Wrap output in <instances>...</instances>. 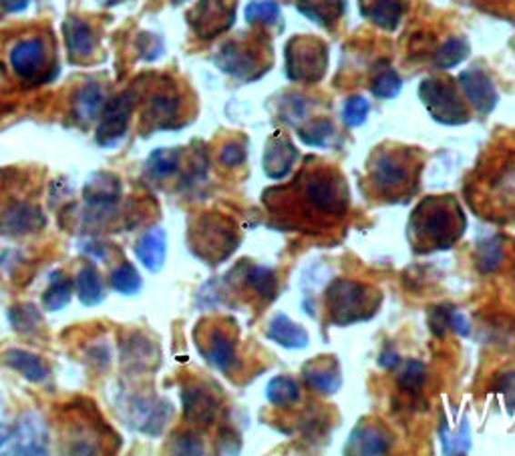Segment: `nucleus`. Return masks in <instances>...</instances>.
<instances>
[{"label": "nucleus", "instance_id": "nucleus-41", "mask_svg": "<svg viewBox=\"0 0 515 456\" xmlns=\"http://www.w3.org/2000/svg\"><path fill=\"white\" fill-rule=\"evenodd\" d=\"M11 320L13 326L21 332H35L36 326L41 324V316L33 306H21V308H13L11 312Z\"/></svg>", "mask_w": 515, "mask_h": 456}, {"label": "nucleus", "instance_id": "nucleus-18", "mask_svg": "<svg viewBox=\"0 0 515 456\" xmlns=\"http://www.w3.org/2000/svg\"><path fill=\"white\" fill-rule=\"evenodd\" d=\"M304 380H307V384L312 388V391L327 396L335 394L342 384V376L338 372V368L335 364L327 362V360H318V362H314L304 370Z\"/></svg>", "mask_w": 515, "mask_h": 456}, {"label": "nucleus", "instance_id": "nucleus-37", "mask_svg": "<svg viewBox=\"0 0 515 456\" xmlns=\"http://www.w3.org/2000/svg\"><path fill=\"white\" fill-rule=\"evenodd\" d=\"M370 89H373V94L379 99H393L400 93V89H403V81H400V77L393 69L387 66V69L380 71L373 79Z\"/></svg>", "mask_w": 515, "mask_h": 456}, {"label": "nucleus", "instance_id": "nucleus-8", "mask_svg": "<svg viewBox=\"0 0 515 456\" xmlns=\"http://www.w3.org/2000/svg\"><path fill=\"white\" fill-rule=\"evenodd\" d=\"M131 109H133V94L126 93L103 111V121L97 129V135H95L99 145H113L126 135Z\"/></svg>", "mask_w": 515, "mask_h": 456}, {"label": "nucleus", "instance_id": "nucleus-6", "mask_svg": "<svg viewBox=\"0 0 515 456\" xmlns=\"http://www.w3.org/2000/svg\"><path fill=\"white\" fill-rule=\"evenodd\" d=\"M457 83H459L467 101L473 104L477 113L490 115V113L495 109V104H498V91H495V84L490 74L480 69V66L463 71Z\"/></svg>", "mask_w": 515, "mask_h": 456}, {"label": "nucleus", "instance_id": "nucleus-26", "mask_svg": "<svg viewBox=\"0 0 515 456\" xmlns=\"http://www.w3.org/2000/svg\"><path fill=\"white\" fill-rule=\"evenodd\" d=\"M266 398L274 406H292L300 401V386L297 380H292L288 376H276L270 380V384L266 386Z\"/></svg>", "mask_w": 515, "mask_h": 456}, {"label": "nucleus", "instance_id": "nucleus-5", "mask_svg": "<svg viewBox=\"0 0 515 456\" xmlns=\"http://www.w3.org/2000/svg\"><path fill=\"white\" fill-rule=\"evenodd\" d=\"M308 203L322 213H338L347 207V189L338 177L312 175L304 187Z\"/></svg>", "mask_w": 515, "mask_h": 456}, {"label": "nucleus", "instance_id": "nucleus-25", "mask_svg": "<svg viewBox=\"0 0 515 456\" xmlns=\"http://www.w3.org/2000/svg\"><path fill=\"white\" fill-rule=\"evenodd\" d=\"M119 192L121 187L116 177L97 175L85 187V199H87V203H91L93 207H109L117 202Z\"/></svg>", "mask_w": 515, "mask_h": 456}, {"label": "nucleus", "instance_id": "nucleus-46", "mask_svg": "<svg viewBox=\"0 0 515 456\" xmlns=\"http://www.w3.org/2000/svg\"><path fill=\"white\" fill-rule=\"evenodd\" d=\"M0 5L8 13H21L28 6V0H0Z\"/></svg>", "mask_w": 515, "mask_h": 456}, {"label": "nucleus", "instance_id": "nucleus-43", "mask_svg": "<svg viewBox=\"0 0 515 456\" xmlns=\"http://www.w3.org/2000/svg\"><path fill=\"white\" fill-rule=\"evenodd\" d=\"M244 159H246V149L240 144H227L222 149V154H219V161H222L226 167L242 165Z\"/></svg>", "mask_w": 515, "mask_h": 456}, {"label": "nucleus", "instance_id": "nucleus-39", "mask_svg": "<svg viewBox=\"0 0 515 456\" xmlns=\"http://www.w3.org/2000/svg\"><path fill=\"white\" fill-rule=\"evenodd\" d=\"M425 378H427V368H425V364H421V362H417V360H413V362L405 364V368L400 370V374H399V386L405 388V391H409V392H417L419 388H423Z\"/></svg>", "mask_w": 515, "mask_h": 456}, {"label": "nucleus", "instance_id": "nucleus-30", "mask_svg": "<svg viewBox=\"0 0 515 456\" xmlns=\"http://www.w3.org/2000/svg\"><path fill=\"white\" fill-rule=\"evenodd\" d=\"M467 56H470V43L459 39V36H453V39L439 46V51L433 56V63L439 69H453V66L463 63Z\"/></svg>", "mask_w": 515, "mask_h": 456}, {"label": "nucleus", "instance_id": "nucleus-20", "mask_svg": "<svg viewBox=\"0 0 515 456\" xmlns=\"http://www.w3.org/2000/svg\"><path fill=\"white\" fill-rule=\"evenodd\" d=\"M217 402L207 392L199 391V388H189L184 394V411L187 421H194L197 424H209L216 416Z\"/></svg>", "mask_w": 515, "mask_h": 456}, {"label": "nucleus", "instance_id": "nucleus-9", "mask_svg": "<svg viewBox=\"0 0 515 456\" xmlns=\"http://www.w3.org/2000/svg\"><path fill=\"white\" fill-rule=\"evenodd\" d=\"M370 177L383 192H395L411 182V165L399 154H380L370 169Z\"/></svg>", "mask_w": 515, "mask_h": 456}, {"label": "nucleus", "instance_id": "nucleus-12", "mask_svg": "<svg viewBox=\"0 0 515 456\" xmlns=\"http://www.w3.org/2000/svg\"><path fill=\"white\" fill-rule=\"evenodd\" d=\"M298 159V149L286 135H274L264 149V171L270 179H282L292 171Z\"/></svg>", "mask_w": 515, "mask_h": 456}, {"label": "nucleus", "instance_id": "nucleus-15", "mask_svg": "<svg viewBox=\"0 0 515 456\" xmlns=\"http://www.w3.org/2000/svg\"><path fill=\"white\" fill-rule=\"evenodd\" d=\"M166 253H167V240H166V232L161 230V227L149 230L136 245V255L149 272L161 270V265L166 262Z\"/></svg>", "mask_w": 515, "mask_h": 456}, {"label": "nucleus", "instance_id": "nucleus-36", "mask_svg": "<svg viewBox=\"0 0 515 456\" xmlns=\"http://www.w3.org/2000/svg\"><path fill=\"white\" fill-rule=\"evenodd\" d=\"M503 262V248L501 243L495 240H485L477 245V265H480L481 272H493L498 270V265Z\"/></svg>", "mask_w": 515, "mask_h": 456}, {"label": "nucleus", "instance_id": "nucleus-11", "mask_svg": "<svg viewBox=\"0 0 515 456\" xmlns=\"http://www.w3.org/2000/svg\"><path fill=\"white\" fill-rule=\"evenodd\" d=\"M129 416L139 431L147 434H159L169 422L171 406L164 401L154 402L149 398H133Z\"/></svg>", "mask_w": 515, "mask_h": 456}, {"label": "nucleus", "instance_id": "nucleus-45", "mask_svg": "<svg viewBox=\"0 0 515 456\" xmlns=\"http://www.w3.org/2000/svg\"><path fill=\"white\" fill-rule=\"evenodd\" d=\"M449 326L457 332L459 336H470V322L465 320V316H461V313H457V312H449Z\"/></svg>", "mask_w": 515, "mask_h": 456}, {"label": "nucleus", "instance_id": "nucleus-33", "mask_svg": "<svg viewBox=\"0 0 515 456\" xmlns=\"http://www.w3.org/2000/svg\"><path fill=\"white\" fill-rule=\"evenodd\" d=\"M177 167H179V151L176 149H159L156 154H151L147 161L149 173L157 179L174 175Z\"/></svg>", "mask_w": 515, "mask_h": 456}, {"label": "nucleus", "instance_id": "nucleus-32", "mask_svg": "<svg viewBox=\"0 0 515 456\" xmlns=\"http://www.w3.org/2000/svg\"><path fill=\"white\" fill-rule=\"evenodd\" d=\"M111 288L119 293H126V296H133V293L141 290V275L129 262L121 263L111 273Z\"/></svg>", "mask_w": 515, "mask_h": 456}, {"label": "nucleus", "instance_id": "nucleus-31", "mask_svg": "<svg viewBox=\"0 0 515 456\" xmlns=\"http://www.w3.org/2000/svg\"><path fill=\"white\" fill-rule=\"evenodd\" d=\"M43 302H45V308L51 310V312L61 310L71 302V282L65 273H61V272L51 273L49 290L45 292Z\"/></svg>", "mask_w": 515, "mask_h": 456}, {"label": "nucleus", "instance_id": "nucleus-24", "mask_svg": "<svg viewBox=\"0 0 515 456\" xmlns=\"http://www.w3.org/2000/svg\"><path fill=\"white\" fill-rule=\"evenodd\" d=\"M207 360L212 362L217 370L227 372L236 364V346L234 340L222 330H216L207 340Z\"/></svg>", "mask_w": 515, "mask_h": 456}, {"label": "nucleus", "instance_id": "nucleus-34", "mask_svg": "<svg viewBox=\"0 0 515 456\" xmlns=\"http://www.w3.org/2000/svg\"><path fill=\"white\" fill-rule=\"evenodd\" d=\"M302 144L314 145V147H327L330 144V137L335 135V125L328 119H318L310 123L308 127L298 131Z\"/></svg>", "mask_w": 515, "mask_h": 456}, {"label": "nucleus", "instance_id": "nucleus-35", "mask_svg": "<svg viewBox=\"0 0 515 456\" xmlns=\"http://www.w3.org/2000/svg\"><path fill=\"white\" fill-rule=\"evenodd\" d=\"M280 18V5L274 0H254L246 6V21L247 23H260V25H272Z\"/></svg>", "mask_w": 515, "mask_h": 456}, {"label": "nucleus", "instance_id": "nucleus-21", "mask_svg": "<svg viewBox=\"0 0 515 456\" xmlns=\"http://www.w3.org/2000/svg\"><path fill=\"white\" fill-rule=\"evenodd\" d=\"M298 11L310 21L330 26L345 13V0H297Z\"/></svg>", "mask_w": 515, "mask_h": 456}, {"label": "nucleus", "instance_id": "nucleus-2", "mask_svg": "<svg viewBox=\"0 0 515 456\" xmlns=\"http://www.w3.org/2000/svg\"><path fill=\"white\" fill-rule=\"evenodd\" d=\"M327 302L330 318L337 324L369 320L379 310V300L373 296V292L348 280H338L332 283L327 292Z\"/></svg>", "mask_w": 515, "mask_h": 456}, {"label": "nucleus", "instance_id": "nucleus-27", "mask_svg": "<svg viewBox=\"0 0 515 456\" xmlns=\"http://www.w3.org/2000/svg\"><path fill=\"white\" fill-rule=\"evenodd\" d=\"M105 107V94L99 84H87L83 87L75 99V113L81 121H93L97 115H101Z\"/></svg>", "mask_w": 515, "mask_h": 456}, {"label": "nucleus", "instance_id": "nucleus-29", "mask_svg": "<svg viewBox=\"0 0 515 456\" xmlns=\"http://www.w3.org/2000/svg\"><path fill=\"white\" fill-rule=\"evenodd\" d=\"M77 293L79 300L85 306H97V303L105 298V290L97 270L93 265H85L83 270L77 273Z\"/></svg>", "mask_w": 515, "mask_h": 456}, {"label": "nucleus", "instance_id": "nucleus-44", "mask_svg": "<svg viewBox=\"0 0 515 456\" xmlns=\"http://www.w3.org/2000/svg\"><path fill=\"white\" fill-rule=\"evenodd\" d=\"M290 101H292V107L284 111V117L292 123H297L298 119L304 117V113H307V103H304L300 97H292Z\"/></svg>", "mask_w": 515, "mask_h": 456}, {"label": "nucleus", "instance_id": "nucleus-7", "mask_svg": "<svg viewBox=\"0 0 515 456\" xmlns=\"http://www.w3.org/2000/svg\"><path fill=\"white\" fill-rule=\"evenodd\" d=\"M216 63L219 69L242 81H254L262 77L266 69H268V66L262 64L260 56L250 49H242L240 45L224 46L222 53L216 56Z\"/></svg>", "mask_w": 515, "mask_h": 456}, {"label": "nucleus", "instance_id": "nucleus-14", "mask_svg": "<svg viewBox=\"0 0 515 456\" xmlns=\"http://www.w3.org/2000/svg\"><path fill=\"white\" fill-rule=\"evenodd\" d=\"M13 69L18 77L31 79L43 69L45 64V45L39 39H28L18 43L11 53Z\"/></svg>", "mask_w": 515, "mask_h": 456}, {"label": "nucleus", "instance_id": "nucleus-47", "mask_svg": "<svg viewBox=\"0 0 515 456\" xmlns=\"http://www.w3.org/2000/svg\"><path fill=\"white\" fill-rule=\"evenodd\" d=\"M500 388H501L505 396L515 398V372L503 376V380L500 382Z\"/></svg>", "mask_w": 515, "mask_h": 456}, {"label": "nucleus", "instance_id": "nucleus-49", "mask_svg": "<svg viewBox=\"0 0 515 456\" xmlns=\"http://www.w3.org/2000/svg\"><path fill=\"white\" fill-rule=\"evenodd\" d=\"M11 439H13L11 429H8V426H5V424H0V449H5V446L11 442Z\"/></svg>", "mask_w": 515, "mask_h": 456}, {"label": "nucleus", "instance_id": "nucleus-23", "mask_svg": "<svg viewBox=\"0 0 515 456\" xmlns=\"http://www.w3.org/2000/svg\"><path fill=\"white\" fill-rule=\"evenodd\" d=\"M43 222L45 220L39 213V209L21 205L5 213L3 222H0V230H3L5 233H26V232L36 230V227H41Z\"/></svg>", "mask_w": 515, "mask_h": 456}, {"label": "nucleus", "instance_id": "nucleus-38", "mask_svg": "<svg viewBox=\"0 0 515 456\" xmlns=\"http://www.w3.org/2000/svg\"><path fill=\"white\" fill-rule=\"evenodd\" d=\"M247 283L266 300H272L278 292V280L268 268H252V272L247 273Z\"/></svg>", "mask_w": 515, "mask_h": 456}, {"label": "nucleus", "instance_id": "nucleus-42", "mask_svg": "<svg viewBox=\"0 0 515 456\" xmlns=\"http://www.w3.org/2000/svg\"><path fill=\"white\" fill-rule=\"evenodd\" d=\"M174 446H176V452L179 454H202L204 452V442L199 441L194 432L181 434Z\"/></svg>", "mask_w": 515, "mask_h": 456}, {"label": "nucleus", "instance_id": "nucleus-1", "mask_svg": "<svg viewBox=\"0 0 515 456\" xmlns=\"http://www.w3.org/2000/svg\"><path fill=\"white\" fill-rule=\"evenodd\" d=\"M463 215L449 197H431L419 205L411 215L415 240L433 248H449L463 233Z\"/></svg>", "mask_w": 515, "mask_h": 456}, {"label": "nucleus", "instance_id": "nucleus-4", "mask_svg": "<svg viewBox=\"0 0 515 456\" xmlns=\"http://www.w3.org/2000/svg\"><path fill=\"white\" fill-rule=\"evenodd\" d=\"M419 94L429 115L441 125H465L470 121V113L449 81L425 79L419 87Z\"/></svg>", "mask_w": 515, "mask_h": 456}, {"label": "nucleus", "instance_id": "nucleus-16", "mask_svg": "<svg viewBox=\"0 0 515 456\" xmlns=\"http://www.w3.org/2000/svg\"><path fill=\"white\" fill-rule=\"evenodd\" d=\"M268 338L288 350H300L308 346L307 330L292 322L286 313H276L268 324Z\"/></svg>", "mask_w": 515, "mask_h": 456}, {"label": "nucleus", "instance_id": "nucleus-13", "mask_svg": "<svg viewBox=\"0 0 515 456\" xmlns=\"http://www.w3.org/2000/svg\"><path fill=\"white\" fill-rule=\"evenodd\" d=\"M405 13L407 0H360V15L383 31H395Z\"/></svg>", "mask_w": 515, "mask_h": 456}, {"label": "nucleus", "instance_id": "nucleus-28", "mask_svg": "<svg viewBox=\"0 0 515 456\" xmlns=\"http://www.w3.org/2000/svg\"><path fill=\"white\" fill-rule=\"evenodd\" d=\"M439 436H441L445 454H465L471 449V432H470V422H467V418H463L459 429H451L449 422L443 421Z\"/></svg>", "mask_w": 515, "mask_h": 456}, {"label": "nucleus", "instance_id": "nucleus-22", "mask_svg": "<svg viewBox=\"0 0 515 456\" xmlns=\"http://www.w3.org/2000/svg\"><path fill=\"white\" fill-rule=\"evenodd\" d=\"M65 39H66V46H69L71 56H87L93 53L95 49V35L91 31V26L79 21V18H69L65 25Z\"/></svg>", "mask_w": 515, "mask_h": 456}, {"label": "nucleus", "instance_id": "nucleus-40", "mask_svg": "<svg viewBox=\"0 0 515 456\" xmlns=\"http://www.w3.org/2000/svg\"><path fill=\"white\" fill-rule=\"evenodd\" d=\"M370 113V104L365 97H360V94H355V97H350L345 104V113H342V119H345L347 127H360L362 123L367 121Z\"/></svg>", "mask_w": 515, "mask_h": 456}, {"label": "nucleus", "instance_id": "nucleus-10", "mask_svg": "<svg viewBox=\"0 0 515 456\" xmlns=\"http://www.w3.org/2000/svg\"><path fill=\"white\" fill-rule=\"evenodd\" d=\"M15 449L13 454H46L49 444V432H46L43 421L36 414H26L21 418L13 432Z\"/></svg>", "mask_w": 515, "mask_h": 456}, {"label": "nucleus", "instance_id": "nucleus-19", "mask_svg": "<svg viewBox=\"0 0 515 456\" xmlns=\"http://www.w3.org/2000/svg\"><path fill=\"white\" fill-rule=\"evenodd\" d=\"M3 360L8 368L21 372L26 380H31V382L41 384L49 378V366H46L43 362V358H39L36 354L25 352V350H11V352H6Z\"/></svg>", "mask_w": 515, "mask_h": 456}, {"label": "nucleus", "instance_id": "nucleus-3", "mask_svg": "<svg viewBox=\"0 0 515 456\" xmlns=\"http://www.w3.org/2000/svg\"><path fill=\"white\" fill-rule=\"evenodd\" d=\"M328 64L327 45L312 36H297L286 46V73L297 83H317Z\"/></svg>", "mask_w": 515, "mask_h": 456}, {"label": "nucleus", "instance_id": "nucleus-48", "mask_svg": "<svg viewBox=\"0 0 515 456\" xmlns=\"http://www.w3.org/2000/svg\"><path fill=\"white\" fill-rule=\"evenodd\" d=\"M380 364H383L387 370H393L399 366V356L395 352H385L380 356Z\"/></svg>", "mask_w": 515, "mask_h": 456}, {"label": "nucleus", "instance_id": "nucleus-17", "mask_svg": "<svg viewBox=\"0 0 515 456\" xmlns=\"http://www.w3.org/2000/svg\"><path fill=\"white\" fill-rule=\"evenodd\" d=\"M390 449V439L385 431L377 426H360L350 434L347 442L348 454H385Z\"/></svg>", "mask_w": 515, "mask_h": 456}]
</instances>
